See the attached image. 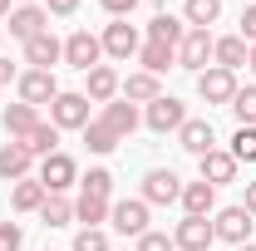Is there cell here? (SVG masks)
Wrapping results in <instances>:
<instances>
[{
  "label": "cell",
  "mask_w": 256,
  "mask_h": 251,
  "mask_svg": "<svg viewBox=\"0 0 256 251\" xmlns=\"http://www.w3.org/2000/svg\"><path fill=\"white\" fill-rule=\"evenodd\" d=\"M50 124L60 128H79V133H84V128H89V94H74V89H69V94H64L60 89V98H54V104H50Z\"/></svg>",
  "instance_id": "1"
},
{
  "label": "cell",
  "mask_w": 256,
  "mask_h": 251,
  "mask_svg": "<svg viewBox=\"0 0 256 251\" xmlns=\"http://www.w3.org/2000/svg\"><path fill=\"white\" fill-rule=\"evenodd\" d=\"M197 98H202V104H232V98H236V74L222 69V64H207V69L197 74Z\"/></svg>",
  "instance_id": "2"
},
{
  "label": "cell",
  "mask_w": 256,
  "mask_h": 251,
  "mask_svg": "<svg viewBox=\"0 0 256 251\" xmlns=\"http://www.w3.org/2000/svg\"><path fill=\"white\" fill-rule=\"evenodd\" d=\"M15 89H20V104H30V108L54 104V98H60V84H54V74H50V69H25V74L15 79Z\"/></svg>",
  "instance_id": "3"
},
{
  "label": "cell",
  "mask_w": 256,
  "mask_h": 251,
  "mask_svg": "<svg viewBox=\"0 0 256 251\" xmlns=\"http://www.w3.org/2000/svg\"><path fill=\"white\" fill-rule=\"evenodd\" d=\"M98 60H104V40L89 30H74L69 40H64V64H74V69H98Z\"/></svg>",
  "instance_id": "4"
},
{
  "label": "cell",
  "mask_w": 256,
  "mask_h": 251,
  "mask_svg": "<svg viewBox=\"0 0 256 251\" xmlns=\"http://www.w3.org/2000/svg\"><path fill=\"white\" fill-rule=\"evenodd\" d=\"M143 124L153 128V133H178V128L188 124V108H182V98H172V94H158L153 104H148Z\"/></svg>",
  "instance_id": "5"
},
{
  "label": "cell",
  "mask_w": 256,
  "mask_h": 251,
  "mask_svg": "<svg viewBox=\"0 0 256 251\" xmlns=\"http://www.w3.org/2000/svg\"><path fill=\"white\" fill-rule=\"evenodd\" d=\"M34 178L44 182V192H64V188L79 182V168H74L69 153H50V158H40V172H34Z\"/></svg>",
  "instance_id": "6"
},
{
  "label": "cell",
  "mask_w": 256,
  "mask_h": 251,
  "mask_svg": "<svg viewBox=\"0 0 256 251\" xmlns=\"http://www.w3.org/2000/svg\"><path fill=\"white\" fill-rule=\"evenodd\" d=\"M182 197V178L172 172V168H153L148 178H143V202L148 207H168V202H178Z\"/></svg>",
  "instance_id": "7"
},
{
  "label": "cell",
  "mask_w": 256,
  "mask_h": 251,
  "mask_svg": "<svg viewBox=\"0 0 256 251\" xmlns=\"http://www.w3.org/2000/svg\"><path fill=\"white\" fill-rule=\"evenodd\" d=\"M108 222H114V232H124V236H143V232H148V202H143V197H124V202L108 207Z\"/></svg>",
  "instance_id": "8"
},
{
  "label": "cell",
  "mask_w": 256,
  "mask_h": 251,
  "mask_svg": "<svg viewBox=\"0 0 256 251\" xmlns=\"http://www.w3.org/2000/svg\"><path fill=\"white\" fill-rule=\"evenodd\" d=\"M252 212L246 207H222L217 222H212V232H217V242H232V246H246V236H252Z\"/></svg>",
  "instance_id": "9"
},
{
  "label": "cell",
  "mask_w": 256,
  "mask_h": 251,
  "mask_svg": "<svg viewBox=\"0 0 256 251\" xmlns=\"http://www.w3.org/2000/svg\"><path fill=\"white\" fill-rule=\"evenodd\" d=\"M212 30H188L182 34V44H178V64L182 69H192V74H202L207 69V60H212Z\"/></svg>",
  "instance_id": "10"
},
{
  "label": "cell",
  "mask_w": 256,
  "mask_h": 251,
  "mask_svg": "<svg viewBox=\"0 0 256 251\" xmlns=\"http://www.w3.org/2000/svg\"><path fill=\"white\" fill-rule=\"evenodd\" d=\"M212 242H217V232H212L207 217H182L178 232H172V246L178 251H212Z\"/></svg>",
  "instance_id": "11"
},
{
  "label": "cell",
  "mask_w": 256,
  "mask_h": 251,
  "mask_svg": "<svg viewBox=\"0 0 256 251\" xmlns=\"http://www.w3.org/2000/svg\"><path fill=\"white\" fill-rule=\"evenodd\" d=\"M44 30H50V10H44V5H15V10H10V34H15V40L30 44L34 34H44Z\"/></svg>",
  "instance_id": "12"
},
{
  "label": "cell",
  "mask_w": 256,
  "mask_h": 251,
  "mask_svg": "<svg viewBox=\"0 0 256 251\" xmlns=\"http://www.w3.org/2000/svg\"><path fill=\"white\" fill-rule=\"evenodd\" d=\"M60 60H64V40H54V30L34 34L30 44H25V64H30V69H50V74H54Z\"/></svg>",
  "instance_id": "13"
},
{
  "label": "cell",
  "mask_w": 256,
  "mask_h": 251,
  "mask_svg": "<svg viewBox=\"0 0 256 251\" xmlns=\"http://www.w3.org/2000/svg\"><path fill=\"white\" fill-rule=\"evenodd\" d=\"M98 40H104V54H114V60H133V54L143 50V44H138V30H133L128 20H114Z\"/></svg>",
  "instance_id": "14"
},
{
  "label": "cell",
  "mask_w": 256,
  "mask_h": 251,
  "mask_svg": "<svg viewBox=\"0 0 256 251\" xmlns=\"http://www.w3.org/2000/svg\"><path fill=\"white\" fill-rule=\"evenodd\" d=\"M30 168H34V153L25 148V143H0V178L5 182H20V178H30Z\"/></svg>",
  "instance_id": "15"
},
{
  "label": "cell",
  "mask_w": 256,
  "mask_h": 251,
  "mask_svg": "<svg viewBox=\"0 0 256 251\" xmlns=\"http://www.w3.org/2000/svg\"><path fill=\"white\" fill-rule=\"evenodd\" d=\"M197 168H202V182H212V188H222V182H236V158L226 153V148H212V153L197 158Z\"/></svg>",
  "instance_id": "16"
},
{
  "label": "cell",
  "mask_w": 256,
  "mask_h": 251,
  "mask_svg": "<svg viewBox=\"0 0 256 251\" xmlns=\"http://www.w3.org/2000/svg\"><path fill=\"white\" fill-rule=\"evenodd\" d=\"M178 143H182L192 158H202V153H212V148H217V133H212L207 118H188V124L178 128Z\"/></svg>",
  "instance_id": "17"
},
{
  "label": "cell",
  "mask_w": 256,
  "mask_h": 251,
  "mask_svg": "<svg viewBox=\"0 0 256 251\" xmlns=\"http://www.w3.org/2000/svg\"><path fill=\"white\" fill-rule=\"evenodd\" d=\"M84 79H89V84H84V94H89V104H114V98H118V84H124V79H118V74H114L108 64H98V69H89Z\"/></svg>",
  "instance_id": "18"
},
{
  "label": "cell",
  "mask_w": 256,
  "mask_h": 251,
  "mask_svg": "<svg viewBox=\"0 0 256 251\" xmlns=\"http://www.w3.org/2000/svg\"><path fill=\"white\" fill-rule=\"evenodd\" d=\"M178 202H182L188 217H207V212L217 207V188L202 182V178H197V182H182V197H178Z\"/></svg>",
  "instance_id": "19"
},
{
  "label": "cell",
  "mask_w": 256,
  "mask_h": 251,
  "mask_svg": "<svg viewBox=\"0 0 256 251\" xmlns=\"http://www.w3.org/2000/svg\"><path fill=\"white\" fill-rule=\"evenodd\" d=\"M118 94L128 98V104H153V98L162 94L158 74H148V69H138V74H128L124 84H118Z\"/></svg>",
  "instance_id": "20"
},
{
  "label": "cell",
  "mask_w": 256,
  "mask_h": 251,
  "mask_svg": "<svg viewBox=\"0 0 256 251\" xmlns=\"http://www.w3.org/2000/svg\"><path fill=\"white\" fill-rule=\"evenodd\" d=\"M0 124H5V138H15V143H25V138H30V128L40 124V108H30V104H10Z\"/></svg>",
  "instance_id": "21"
},
{
  "label": "cell",
  "mask_w": 256,
  "mask_h": 251,
  "mask_svg": "<svg viewBox=\"0 0 256 251\" xmlns=\"http://www.w3.org/2000/svg\"><path fill=\"white\" fill-rule=\"evenodd\" d=\"M44 197H50V192H44L40 178H20V182L10 188V207H15V212H40V207H44Z\"/></svg>",
  "instance_id": "22"
},
{
  "label": "cell",
  "mask_w": 256,
  "mask_h": 251,
  "mask_svg": "<svg viewBox=\"0 0 256 251\" xmlns=\"http://www.w3.org/2000/svg\"><path fill=\"white\" fill-rule=\"evenodd\" d=\"M246 54H252V44H246L242 34H226V40H217V44H212V60L222 64V69H232V74L246 64Z\"/></svg>",
  "instance_id": "23"
},
{
  "label": "cell",
  "mask_w": 256,
  "mask_h": 251,
  "mask_svg": "<svg viewBox=\"0 0 256 251\" xmlns=\"http://www.w3.org/2000/svg\"><path fill=\"white\" fill-rule=\"evenodd\" d=\"M182 34H188V25H182L178 15H153V20H148V40H153V44L178 50V44H182Z\"/></svg>",
  "instance_id": "24"
},
{
  "label": "cell",
  "mask_w": 256,
  "mask_h": 251,
  "mask_svg": "<svg viewBox=\"0 0 256 251\" xmlns=\"http://www.w3.org/2000/svg\"><path fill=\"white\" fill-rule=\"evenodd\" d=\"M98 118H104V124L114 128L118 138H128V133L138 128V108H133L128 98H114V104H104V114H98Z\"/></svg>",
  "instance_id": "25"
},
{
  "label": "cell",
  "mask_w": 256,
  "mask_h": 251,
  "mask_svg": "<svg viewBox=\"0 0 256 251\" xmlns=\"http://www.w3.org/2000/svg\"><path fill=\"white\" fill-rule=\"evenodd\" d=\"M25 148H30L34 158H50V153H60V128L40 118V124L30 128V138H25Z\"/></svg>",
  "instance_id": "26"
},
{
  "label": "cell",
  "mask_w": 256,
  "mask_h": 251,
  "mask_svg": "<svg viewBox=\"0 0 256 251\" xmlns=\"http://www.w3.org/2000/svg\"><path fill=\"white\" fill-rule=\"evenodd\" d=\"M40 222H44V226H69V222H74V202H69L64 192H50L44 207H40Z\"/></svg>",
  "instance_id": "27"
},
{
  "label": "cell",
  "mask_w": 256,
  "mask_h": 251,
  "mask_svg": "<svg viewBox=\"0 0 256 251\" xmlns=\"http://www.w3.org/2000/svg\"><path fill=\"white\" fill-rule=\"evenodd\" d=\"M182 15H188V30H207V25H217L222 0H188V5H182Z\"/></svg>",
  "instance_id": "28"
},
{
  "label": "cell",
  "mask_w": 256,
  "mask_h": 251,
  "mask_svg": "<svg viewBox=\"0 0 256 251\" xmlns=\"http://www.w3.org/2000/svg\"><path fill=\"white\" fill-rule=\"evenodd\" d=\"M84 143H89V153H114L124 138H118L114 128L104 124V118H89V128H84Z\"/></svg>",
  "instance_id": "29"
},
{
  "label": "cell",
  "mask_w": 256,
  "mask_h": 251,
  "mask_svg": "<svg viewBox=\"0 0 256 251\" xmlns=\"http://www.w3.org/2000/svg\"><path fill=\"white\" fill-rule=\"evenodd\" d=\"M108 207H114V202H104V197H84V192H79V202H74V222L98 226V222H108Z\"/></svg>",
  "instance_id": "30"
},
{
  "label": "cell",
  "mask_w": 256,
  "mask_h": 251,
  "mask_svg": "<svg viewBox=\"0 0 256 251\" xmlns=\"http://www.w3.org/2000/svg\"><path fill=\"white\" fill-rule=\"evenodd\" d=\"M138 64H143L148 74H162L168 64H178V50H168V44H153V40H148V44L138 50Z\"/></svg>",
  "instance_id": "31"
},
{
  "label": "cell",
  "mask_w": 256,
  "mask_h": 251,
  "mask_svg": "<svg viewBox=\"0 0 256 251\" xmlns=\"http://www.w3.org/2000/svg\"><path fill=\"white\" fill-rule=\"evenodd\" d=\"M226 108L236 114V128H256V84H246V89H236V98H232Z\"/></svg>",
  "instance_id": "32"
},
{
  "label": "cell",
  "mask_w": 256,
  "mask_h": 251,
  "mask_svg": "<svg viewBox=\"0 0 256 251\" xmlns=\"http://www.w3.org/2000/svg\"><path fill=\"white\" fill-rule=\"evenodd\" d=\"M79 188H84V197H104V202H108V192H114V172H108V168H89V172L79 178Z\"/></svg>",
  "instance_id": "33"
},
{
  "label": "cell",
  "mask_w": 256,
  "mask_h": 251,
  "mask_svg": "<svg viewBox=\"0 0 256 251\" xmlns=\"http://www.w3.org/2000/svg\"><path fill=\"white\" fill-rule=\"evenodd\" d=\"M226 153L236 158V162H256V128H236L232 133V148Z\"/></svg>",
  "instance_id": "34"
},
{
  "label": "cell",
  "mask_w": 256,
  "mask_h": 251,
  "mask_svg": "<svg viewBox=\"0 0 256 251\" xmlns=\"http://www.w3.org/2000/svg\"><path fill=\"white\" fill-rule=\"evenodd\" d=\"M74 251H108V236H104L98 226H84V232L74 236Z\"/></svg>",
  "instance_id": "35"
},
{
  "label": "cell",
  "mask_w": 256,
  "mask_h": 251,
  "mask_svg": "<svg viewBox=\"0 0 256 251\" xmlns=\"http://www.w3.org/2000/svg\"><path fill=\"white\" fill-rule=\"evenodd\" d=\"M20 246H25L20 222H0V251H20Z\"/></svg>",
  "instance_id": "36"
},
{
  "label": "cell",
  "mask_w": 256,
  "mask_h": 251,
  "mask_svg": "<svg viewBox=\"0 0 256 251\" xmlns=\"http://www.w3.org/2000/svg\"><path fill=\"white\" fill-rule=\"evenodd\" d=\"M138 251H178V246H172L168 232H143V236H138Z\"/></svg>",
  "instance_id": "37"
},
{
  "label": "cell",
  "mask_w": 256,
  "mask_h": 251,
  "mask_svg": "<svg viewBox=\"0 0 256 251\" xmlns=\"http://www.w3.org/2000/svg\"><path fill=\"white\" fill-rule=\"evenodd\" d=\"M98 5H104V10L114 15V20H128V15L138 10V0H98Z\"/></svg>",
  "instance_id": "38"
},
{
  "label": "cell",
  "mask_w": 256,
  "mask_h": 251,
  "mask_svg": "<svg viewBox=\"0 0 256 251\" xmlns=\"http://www.w3.org/2000/svg\"><path fill=\"white\" fill-rule=\"evenodd\" d=\"M236 25H242V40H246V44H256V5H246V10H242V20H236Z\"/></svg>",
  "instance_id": "39"
},
{
  "label": "cell",
  "mask_w": 256,
  "mask_h": 251,
  "mask_svg": "<svg viewBox=\"0 0 256 251\" xmlns=\"http://www.w3.org/2000/svg\"><path fill=\"white\" fill-rule=\"evenodd\" d=\"M40 5H44L50 15H74V10H79V0H40Z\"/></svg>",
  "instance_id": "40"
},
{
  "label": "cell",
  "mask_w": 256,
  "mask_h": 251,
  "mask_svg": "<svg viewBox=\"0 0 256 251\" xmlns=\"http://www.w3.org/2000/svg\"><path fill=\"white\" fill-rule=\"evenodd\" d=\"M10 79H20V74H15V64H10V60H5V54H0V89H5Z\"/></svg>",
  "instance_id": "41"
},
{
  "label": "cell",
  "mask_w": 256,
  "mask_h": 251,
  "mask_svg": "<svg viewBox=\"0 0 256 251\" xmlns=\"http://www.w3.org/2000/svg\"><path fill=\"white\" fill-rule=\"evenodd\" d=\"M242 207H246V212L256 217V182H246V202H242Z\"/></svg>",
  "instance_id": "42"
},
{
  "label": "cell",
  "mask_w": 256,
  "mask_h": 251,
  "mask_svg": "<svg viewBox=\"0 0 256 251\" xmlns=\"http://www.w3.org/2000/svg\"><path fill=\"white\" fill-rule=\"evenodd\" d=\"M10 10H15V0H0V20H10Z\"/></svg>",
  "instance_id": "43"
},
{
  "label": "cell",
  "mask_w": 256,
  "mask_h": 251,
  "mask_svg": "<svg viewBox=\"0 0 256 251\" xmlns=\"http://www.w3.org/2000/svg\"><path fill=\"white\" fill-rule=\"evenodd\" d=\"M246 69H252V74H256V44H252V54H246Z\"/></svg>",
  "instance_id": "44"
},
{
  "label": "cell",
  "mask_w": 256,
  "mask_h": 251,
  "mask_svg": "<svg viewBox=\"0 0 256 251\" xmlns=\"http://www.w3.org/2000/svg\"><path fill=\"white\" fill-rule=\"evenodd\" d=\"M236 251H256V246H252V242H246V246H236Z\"/></svg>",
  "instance_id": "45"
},
{
  "label": "cell",
  "mask_w": 256,
  "mask_h": 251,
  "mask_svg": "<svg viewBox=\"0 0 256 251\" xmlns=\"http://www.w3.org/2000/svg\"><path fill=\"white\" fill-rule=\"evenodd\" d=\"M20 5H40V0H20Z\"/></svg>",
  "instance_id": "46"
}]
</instances>
